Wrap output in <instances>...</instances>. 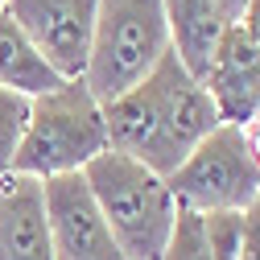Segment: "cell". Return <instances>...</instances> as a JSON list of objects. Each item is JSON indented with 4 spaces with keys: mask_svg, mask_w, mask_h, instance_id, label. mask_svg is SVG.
I'll use <instances>...</instances> for the list:
<instances>
[{
    "mask_svg": "<svg viewBox=\"0 0 260 260\" xmlns=\"http://www.w3.org/2000/svg\"><path fill=\"white\" fill-rule=\"evenodd\" d=\"M104 124H108V149L170 178L186 161V153L223 120L207 87L170 50L137 87L104 104Z\"/></svg>",
    "mask_w": 260,
    "mask_h": 260,
    "instance_id": "cell-1",
    "label": "cell"
},
{
    "mask_svg": "<svg viewBox=\"0 0 260 260\" xmlns=\"http://www.w3.org/2000/svg\"><path fill=\"white\" fill-rule=\"evenodd\" d=\"M87 190L104 223L112 227V240L120 244L124 260H161L178 219V203L166 186V178L149 166L124 157L116 149L100 153L83 166Z\"/></svg>",
    "mask_w": 260,
    "mask_h": 260,
    "instance_id": "cell-2",
    "label": "cell"
},
{
    "mask_svg": "<svg viewBox=\"0 0 260 260\" xmlns=\"http://www.w3.org/2000/svg\"><path fill=\"white\" fill-rule=\"evenodd\" d=\"M100 153H108L104 104L87 91L83 79H62L54 91L29 100V124L13 174H29L38 182L58 174H83V166Z\"/></svg>",
    "mask_w": 260,
    "mask_h": 260,
    "instance_id": "cell-3",
    "label": "cell"
},
{
    "mask_svg": "<svg viewBox=\"0 0 260 260\" xmlns=\"http://www.w3.org/2000/svg\"><path fill=\"white\" fill-rule=\"evenodd\" d=\"M170 54V29L161 0H100L83 83L100 104L137 87Z\"/></svg>",
    "mask_w": 260,
    "mask_h": 260,
    "instance_id": "cell-4",
    "label": "cell"
},
{
    "mask_svg": "<svg viewBox=\"0 0 260 260\" xmlns=\"http://www.w3.org/2000/svg\"><path fill=\"white\" fill-rule=\"evenodd\" d=\"M174 203L182 211H248L260 199V170L240 141L236 124H215L211 133L186 153V161L166 178Z\"/></svg>",
    "mask_w": 260,
    "mask_h": 260,
    "instance_id": "cell-5",
    "label": "cell"
},
{
    "mask_svg": "<svg viewBox=\"0 0 260 260\" xmlns=\"http://www.w3.org/2000/svg\"><path fill=\"white\" fill-rule=\"evenodd\" d=\"M5 9L58 79H83L100 0H5Z\"/></svg>",
    "mask_w": 260,
    "mask_h": 260,
    "instance_id": "cell-6",
    "label": "cell"
},
{
    "mask_svg": "<svg viewBox=\"0 0 260 260\" xmlns=\"http://www.w3.org/2000/svg\"><path fill=\"white\" fill-rule=\"evenodd\" d=\"M42 199H46L54 260H124V252L112 240V227L104 223L83 174L46 178Z\"/></svg>",
    "mask_w": 260,
    "mask_h": 260,
    "instance_id": "cell-7",
    "label": "cell"
},
{
    "mask_svg": "<svg viewBox=\"0 0 260 260\" xmlns=\"http://www.w3.org/2000/svg\"><path fill=\"white\" fill-rule=\"evenodd\" d=\"M203 87L223 124H244L260 108V46L244 34L240 21L223 29Z\"/></svg>",
    "mask_w": 260,
    "mask_h": 260,
    "instance_id": "cell-8",
    "label": "cell"
},
{
    "mask_svg": "<svg viewBox=\"0 0 260 260\" xmlns=\"http://www.w3.org/2000/svg\"><path fill=\"white\" fill-rule=\"evenodd\" d=\"M0 260H54L42 182L29 174L0 178Z\"/></svg>",
    "mask_w": 260,
    "mask_h": 260,
    "instance_id": "cell-9",
    "label": "cell"
},
{
    "mask_svg": "<svg viewBox=\"0 0 260 260\" xmlns=\"http://www.w3.org/2000/svg\"><path fill=\"white\" fill-rule=\"evenodd\" d=\"M166 9V29H170V50L178 54V62L203 83L211 54L223 38V29L232 25L223 17L219 0H161Z\"/></svg>",
    "mask_w": 260,
    "mask_h": 260,
    "instance_id": "cell-10",
    "label": "cell"
},
{
    "mask_svg": "<svg viewBox=\"0 0 260 260\" xmlns=\"http://www.w3.org/2000/svg\"><path fill=\"white\" fill-rule=\"evenodd\" d=\"M62 79L46 67V58L34 50V42L25 38V29L13 21V13L0 5V87L21 91V95H46Z\"/></svg>",
    "mask_w": 260,
    "mask_h": 260,
    "instance_id": "cell-11",
    "label": "cell"
},
{
    "mask_svg": "<svg viewBox=\"0 0 260 260\" xmlns=\"http://www.w3.org/2000/svg\"><path fill=\"white\" fill-rule=\"evenodd\" d=\"M25 124H29V95L0 87V178L13 174L17 149L25 141Z\"/></svg>",
    "mask_w": 260,
    "mask_h": 260,
    "instance_id": "cell-12",
    "label": "cell"
},
{
    "mask_svg": "<svg viewBox=\"0 0 260 260\" xmlns=\"http://www.w3.org/2000/svg\"><path fill=\"white\" fill-rule=\"evenodd\" d=\"M161 260H215L199 211L178 207V219H174V232H170V244H166V256Z\"/></svg>",
    "mask_w": 260,
    "mask_h": 260,
    "instance_id": "cell-13",
    "label": "cell"
},
{
    "mask_svg": "<svg viewBox=\"0 0 260 260\" xmlns=\"http://www.w3.org/2000/svg\"><path fill=\"white\" fill-rule=\"evenodd\" d=\"M240 260H260V199L244 211V244H240Z\"/></svg>",
    "mask_w": 260,
    "mask_h": 260,
    "instance_id": "cell-14",
    "label": "cell"
},
{
    "mask_svg": "<svg viewBox=\"0 0 260 260\" xmlns=\"http://www.w3.org/2000/svg\"><path fill=\"white\" fill-rule=\"evenodd\" d=\"M240 128V141H244V149H248V157H252V166L260 170V108L244 120V124H236Z\"/></svg>",
    "mask_w": 260,
    "mask_h": 260,
    "instance_id": "cell-15",
    "label": "cell"
},
{
    "mask_svg": "<svg viewBox=\"0 0 260 260\" xmlns=\"http://www.w3.org/2000/svg\"><path fill=\"white\" fill-rule=\"evenodd\" d=\"M240 25H244V34L260 46V0H248L244 13H240Z\"/></svg>",
    "mask_w": 260,
    "mask_h": 260,
    "instance_id": "cell-16",
    "label": "cell"
},
{
    "mask_svg": "<svg viewBox=\"0 0 260 260\" xmlns=\"http://www.w3.org/2000/svg\"><path fill=\"white\" fill-rule=\"evenodd\" d=\"M244 5H248V0H219V9H223V17L232 21V25L240 21V13H244Z\"/></svg>",
    "mask_w": 260,
    "mask_h": 260,
    "instance_id": "cell-17",
    "label": "cell"
},
{
    "mask_svg": "<svg viewBox=\"0 0 260 260\" xmlns=\"http://www.w3.org/2000/svg\"><path fill=\"white\" fill-rule=\"evenodd\" d=\"M0 5H5V0H0Z\"/></svg>",
    "mask_w": 260,
    "mask_h": 260,
    "instance_id": "cell-18",
    "label": "cell"
}]
</instances>
